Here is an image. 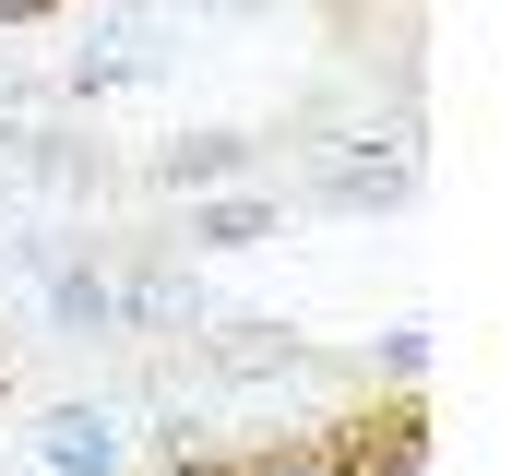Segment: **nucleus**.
<instances>
[{
    "mask_svg": "<svg viewBox=\"0 0 512 476\" xmlns=\"http://www.w3.org/2000/svg\"><path fill=\"white\" fill-rule=\"evenodd\" d=\"M405 191H417V155H382V143H358V155L322 167V203H346V215H382Z\"/></svg>",
    "mask_w": 512,
    "mask_h": 476,
    "instance_id": "1",
    "label": "nucleus"
},
{
    "mask_svg": "<svg viewBox=\"0 0 512 476\" xmlns=\"http://www.w3.org/2000/svg\"><path fill=\"white\" fill-rule=\"evenodd\" d=\"M36 453H48V476H120V429H108L96 405H60Z\"/></svg>",
    "mask_w": 512,
    "mask_h": 476,
    "instance_id": "2",
    "label": "nucleus"
},
{
    "mask_svg": "<svg viewBox=\"0 0 512 476\" xmlns=\"http://www.w3.org/2000/svg\"><path fill=\"white\" fill-rule=\"evenodd\" d=\"M239 167H251V143H239V131H203V143H167V155H155V179H167V191H203V179H239Z\"/></svg>",
    "mask_w": 512,
    "mask_h": 476,
    "instance_id": "3",
    "label": "nucleus"
},
{
    "mask_svg": "<svg viewBox=\"0 0 512 476\" xmlns=\"http://www.w3.org/2000/svg\"><path fill=\"white\" fill-rule=\"evenodd\" d=\"M191 238H203V250H251V238H274V203H203Z\"/></svg>",
    "mask_w": 512,
    "mask_h": 476,
    "instance_id": "4",
    "label": "nucleus"
},
{
    "mask_svg": "<svg viewBox=\"0 0 512 476\" xmlns=\"http://www.w3.org/2000/svg\"><path fill=\"white\" fill-rule=\"evenodd\" d=\"M60 322H72V334H108V322H120V286H96V274H60Z\"/></svg>",
    "mask_w": 512,
    "mask_h": 476,
    "instance_id": "5",
    "label": "nucleus"
},
{
    "mask_svg": "<svg viewBox=\"0 0 512 476\" xmlns=\"http://www.w3.org/2000/svg\"><path fill=\"white\" fill-rule=\"evenodd\" d=\"M227 369H298V346H274V322H239V334H227Z\"/></svg>",
    "mask_w": 512,
    "mask_h": 476,
    "instance_id": "6",
    "label": "nucleus"
},
{
    "mask_svg": "<svg viewBox=\"0 0 512 476\" xmlns=\"http://www.w3.org/2000/svg\"><path fill=\"white\" fill-rule=\"evenodd\" d=\"M358 476H429V441H417V429H393V441H382Z\"/></svg>",
    "mask_w": 512,
    "mask_h": 476,
    "instance_id": "7",
    "label": "nucleus"
},
{
    "mask_svg": "<svg viewBox=\"0 0 512 476\" xmlns=\"http://www.w3.org/2000/svg\"><path fill=\"white\" fill-rule=\"evenodd\" d=\"M251 476H358V465H346V453H262Z\"/></svg>",
    "mask_w": 512,
    "mask_h": 476,
    "instance_id": "8",
    "label": "nucleus"
},
{
    "mask_svg": "<svg viewBox=\"0 0 512 476\" xmlns=\"http://www.w3.org/2000/svg\"><path fill=\"white\" fill-rule=\"evenodd\" d=\"M12 12H48V0H0V24H12Z\"/></svg>",
    "mask_w": 512,
    "mask_h": 476,
    "instance_id": "9",
    "label": "nucleus"
},
{
    "mask_svg": "<svg viewBox=\"0 0 512 476\" xmlns=\"http://www.w3.org/2000/svg\"><path fill=\"white\" fill-rule=\"evenodd\" d=\"M179 476H227V465H179Z\"/></svg>",
    "mask_w": 512,
    "mask_h": 476,
    "instance_id": "10",
    "label": "nucleus"
}]
</instances>
